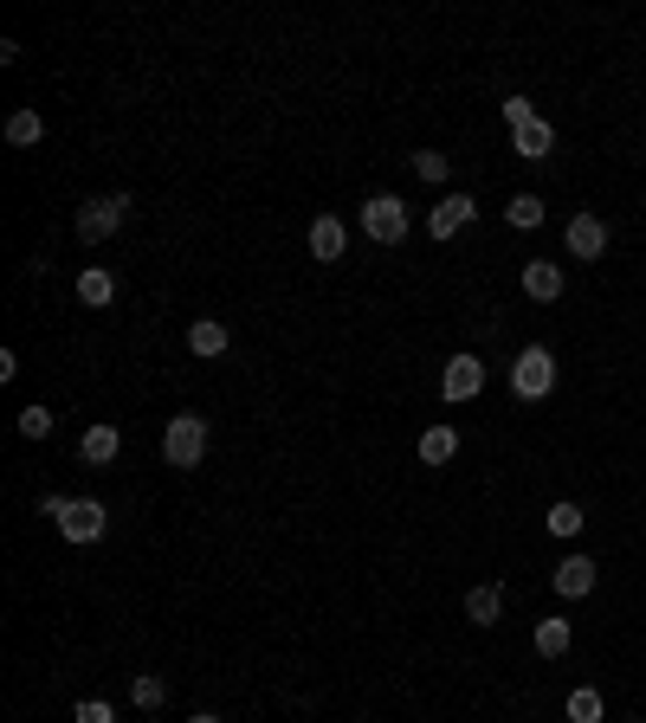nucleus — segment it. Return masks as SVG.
<instances>
[{
  "mask_svg": "<svg viewBox=\"0 0 646 723\" xmlns=\"http://www.w3.org/2000/svg\"><path fill=\"white\" fill-rule=\"evenodd\" d=\"M162 459L181 466V472H194V466L207 459V420H201V414H175L168 433H162Z\"/></svg>",
  "mask_w": 646,
  "mask_h": 723,
  "instance_id": "1",
  "label": "nucleus"
},
{
  "mask_svg": "<svg viewBox=\"0 0 646 723\" xmlns=\"http://www.w3.org/2000/svg\"><path fill=\"white\" fill-rule=\"evenodd\" d=\"M549 388H556V356H549L543 343H530V350L511 362V394L517 401H543Z\"/></svg>",
  "mask_w": 646,
  "mask_h": 723,
  "instance_id": "2",
  "label": "nucleus"
},
{
  "mask_svg": "<svg viewBox=\"0 0 646 723\" xmlns=\"http://www.w3.org/2000/svg\"><path fill=\"white\" fill-rule=\"evenodd\" d=\"M124 220H129V194H98V201H85V207H78V220H72V227H78V240H85V245H98V240H111Z\"/></svg>",
  "mask_w": 646,
  "mask_h": 723,
  "instance_id": "3",
  "label": "nucleus"
},
{
  "mask_svg": "<svg viewBox=\"0 0 646 723\" xmlns=\"http://www.w3.org/2000/svg\"><path fill=\"white\" fill-rule=\"evenodd\" d=\"M363 233L376 245H401L407 240V207H401L394 194H369V201H363Z\"/></svg>",
  "mask_w": 646,
  "mask_h": 723,
  "instance_id": "4",
  "label": "nucleus"
},
{
  "mask_svg": "<svg viewBox=\"0 0 646 723\" xmlns=\"http://www.w3.org/2000/svg\"><path fill=\"white\" fill-rule=\"evenodd\" d=\"M104 523H111V510H104L98 497H72V504H65V517H59V530H65L72 543H98V536H104Z\"/></svg>",
  "mask_w": 646,
  "mask_h": 723,
  "instance_id": "5",
  "label": "nucleus"
},
{
  "mask_svg": "<svg viewBox=\"0 0 646 723\" xmlns=\"http://www.w3.org/2000/svg\"><path fill=\"white\" fill-rule=\"evenodd\" d=\"M440 394H446V401H479V394H485V362L479 356H453L446 362V375H440Z\"/></svg>",
  "mask_w": 646,
  "mask_h": 723,
  "instance_id": "6",
  "label": "nucleus"
},
{
  "mask_svg": "<svg viewBox=\"0 0 646 723\" xmlns=\"http://www.w3.org/2000/svg\"><path fill=\"white\" fill-rule=\"evenodd\" d=\"M472 214H479V207H472V194H446V201L427 214V233H433V240H453V233H466V227H472Z\"/></svg>",
  "mask_w": 646,
  "mask_h": 723,
  "instance_id": "7",
  "label": "nucleus"
},
{
  "mask_svg": "<svg viewBox=\"0 0 646 723\" xmlns=\"http://www.w3.org/2000/svg\"><path fill=\"white\" fill-rule=\"evenodd\" d=\"M350 252V227L337 220V214H317L311 220V258H324V265H337Z\"/></svg>",
  "mask_w": 646,
  "mask_h": 723,
  "instance_id": "8",
  "label": "nucleus"
},
{
  "mask_svg": "<svg viewBox=\"0 0 646 723\" xmlns=\"http://www.w3.org/2000/svg\"><path fill=\"white\" fill-rule=\"evenodd\" d=\"M523 297L556 304V297H562V265H556V258H530V265H523Z\"/></svg>",
  "mask_w": 646,
  "mask_h": 723,
  "instance_id": "9",
  "label": "nucleus"
},
{
  "mask_svg": "<svg viewBox=\"0 0 646 723\" xmlns=\"http://www.w3.org/2000/svg\"><path fill=\"white\" fill-rule=\"evenodd\" d=\"M556 595H562V601H588V595H595V562H588V556L556 562Z\"/></svg>",
  "mask_w": 646,
  "mask_h": 723,
  "instance_id": "10",
  "label": "nucleus"
},
{
  "mask_svg": "<svg viewBox=\"0 0 646 723\" xmlns=\"http://www.w3.org/2000/svg\"><path fill=\"white\" fill-rule=\"evenodd\" d=\"M569 252H575V258H601V252H608V220H601V214H575V220H569Z\"/></svg>",
  "mask_w": 646,
  "mask_h": 723,
  "instance_id": "11",
  "label": "nucleus"
},
{
  "mask_svg": "<svg viewBox=\"0 0 646 723\" xmlns=\"http://www.w3.org/2000/svg\"><path fill=\"white\" fill-rule=\"evenodd\" d=\"M124 453V433L117 427H85V440H78V459L85 466H111Z\"/></svg>",
  "mask_w": 646,
  "mask_h": 723,
  "instance_id": "12",
  "label": "nucleus"
},
{
  "mask_svg": "<svg viewBox=\"0 0 646 723\" xmlns=\"http://www.w3.org/2000/svg\"><path fill=\"white\" fill-rule=\"evenodd\" d=\"M511 142H517V155H523V162H543V155L556 149V129H549L543 117H530L523 129H511Z\"/></svg>",
  "mask_w": 646,
  "mask_h": 723,
  "instance_id": "13",
  "label": "nucleus"
},
{
  "mask_svg": "<svg viewBox=\"0 0 646 723\" xmlns=\"http://www.w3.org/2000/svg\"><path fill=\"white\" fill-rule=\"evenodd\" d=\"M498 613H505V588L485 582V588L466 595V620H472V626H498Z\"/></svg>",
  "mask_w": 646,
  "mask_h": 723,
  "instance_id": "14",
  "label": "nucleus"
},
{
  "mask_svg": "<svg viewBox=\"0 0 646 723\" xmlns=\"http://www.w3.org/2000/svg\"><path fill=\"white\" fill-rule=\"evenodd\" d=\"M78 297H85L91 310H104V304L117 297V278H111V271H98V265H85V271H78Z\"/></svg>",
  "mask_w": 646,
  "mask_h": 723,
  "instance_id": "15",
  "label": "nucleus"
},
{
  "mask_svg": "<svg viewBox=\"0 0 646 723\" xmlns=\"http://www.w3.org/2000/svg\"><path fill=\"white\" fill-rule=\"evenodd\" d=\"M188 350L194 356H227V324H214V317L188 324Z\"/></svg>",
  "mask_w": 646,
  "mask_h": 723,
  "instance_id": "16",
  "label": "nucleus"
},
{
  "mask_svg": "<svg viewBox=\"0 0 646 723\" xmlns=\"http://www.w3.org/2000/svg\"><path fill=\"white\" fill-rule=\"evenodd\" d=\"M453 453H459V433H453V427H427V433H420V459H427V466H453Z\"/></svg>",
  "mask_w": 646,
  "mask_h": 723,
  "instance_id": "17",
  "label": "nucleus"
},
{
  "mask_svg": "<svg viewBox=\"0 0 646 723\" xmlns=\"http://www.w3.org/2000/svg\"><path fill=\"white\" fill-rule=\"evenodd\" d=\"M569 639H575V633H569V620H536V652H543V659H562V652H569Z\"/></svg>",
  "mask_w": 646,
  "mask_h": 723,
  "instance_id": "18",
  "label": "nucleus"
},
{
  "mask_svg": "<svg viewBox=\"0 0 646 723\" xmlns=\"http://www.w3.org/2000/svg\"><path fill=\"white\" fill-rule=\"evenodd\" d=\"M39 136H46V117H39V111H13V117H7V142H13V149H33Z\"/></svg>",
  "mask_w": 646,
  "mask_h": 723,
  "instance_id": "19",
  "label": "nucleus"
},
{
  "mask_svg": "<svg viewBox=\"0 0 646 723\" xmlns=\"http://www.w3.org/2000/svg\"><path fill=\"white\" fill-rule=\"evenodd\" d=\"M129 698H136V711H155V705L168 698V685H162L155 672H136V678H129Z\"/></svg>",
  "mask_w": 646,
  "mask_h": 723,
  "instance_id": "20",
  "label": "nucleus"
},
{
  "mask_svg": "<svg viewBox=\"0 0 646 723\" xmlns=\"http://www.w3.org/2000/svg\"><path fill=\"white\" fill-rule=\"evenodd\" d=\"M569 723H601V692H595V685L569 692Z\"/></svg>",
  "mask_w": 646,
  "mask_h": 723,
  "instance_id": "21",
  "label": "nucleus"
},
{
  "mask_svg": "<svg viewBox=\"0 0 646 723\" xmlns=\"http://www.w3.org/2000/svg\"><path fill=\"white\" fill-rule=\"evenodd\" d=\"M505 214H511V227H523V233H530V227H543V201H536V194H511V207H505Z\"/></svg>",
  "mask_w": 646,
  "mask_h": 723,
  "instance_id": "22",
  "label": "nucleus"
},
{
  "mask_svg": "<svg viewBox=\"0 0 646 723\" xmlns=\"http://www.w3.org/2000/svg\"><path fill=\"white\" fill-rule=\"evenodd\" d=\"M543 523H549V536H575V530H582V510H575V504H549Z\"/></svg>",
  "mask_w": 646,
  "mask_h": 723,
  "instance_id": "23",
  "label": "nucleus"
},
{
  "mask_svg": "<svg viewBox=\"0 0 646 723\" xmlns=\"http://www.w3.org/2000/svg\"><path fill=\"white\" fill-rule=\"evenodd\" d=\"M446 168H453V162H446L440 149H420V155H414V175H420V181H446Z\"/></svg>",
  "mask_w": 646,
  "mask_h": 723,
  "instance_id": "24",
  "label": "nucleus"
},
{
  "mask_svg": "<svg viewBox=\"0 0 646 723\" xmlns=\"http://www.w3.org/2000/svg\"><path fill=\"white\" fill-rule=\"evenodd\" d=\"M20 433H26V440H46V433H52V414H46V407H20Z\"/></svg>",
  "mask_w": 646,
  "mask_h": 723,
  "instance_id": "25",
  "label": "nucleus"
},
{
  "mask_svg": "<svg viewBox=\"0 0 646 723\" xmlns=\"http://www.w3.org/2000/svg\"><path fill=\"white\" fill-rule=\"evenodd\" d=\"M72 723H117V711H111L104 698H85V705L72 711Z\"/></svg>",
  "mask_w": 646,
  "mask_h": 723,
  "instance_id": "26",
  "label": "nucleus"
},
{
  "mask_svg": "<svg viewBox=\"0 0 646 723\" xmlns=\"http://www.w3.org/2000/svg\"><path fill=\"white\" fill-rule=\"evenodd\" d=\"M530 117H536V111H530V98H505V123H511V129H523Z\"/></svg>",
  "mask_w": 646,
  "mask_h": 723,
  "instance_id": "27",
  "label": "nucleus"
},
{
  "mask_svg": "<svg viewBox=\"0 0 646 723\" xmlns=\"http://www.w3.org/2000/svg\"><path fill=\"white\" fill-rule=\"evenodd\" d=\"M65 504H72V497H65V491H52V497H39V517H65Z\"/></svg>",
  "mask_w": 646,
  "mask_h": 723,
  "instance_id": "28",
  "label": "nucleus"
},
{
  "mask_svg": "<svg viewBox=\"0 0 646 723\" xmlns=\"http://www.w3.org/2000/svg\"><path fill=\"white\" fill-rule=\"evenodd\" d=\"M188 723H220V718H188Z\"/></svg>",
  "mask_w": 646,
  "mask_h": 723,
  "instance_id": "29",
  "label": "nucleus"
}]
</instances>
